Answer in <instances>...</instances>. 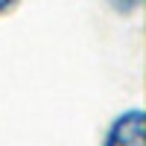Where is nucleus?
Wrapping results in <instances>:
<instances>
[{
	"mask_svg": "<svg viewBox=\"0 0 146 146\" xmlns=\"http://www.w3.org/2000/svg\"><path fill=\"white\" fill-rule=\"evenodd\" d=\"M105 146H143V111H126L114 120V126L108 129Z\"/></svg>",
	"mask_w": 146,
	"mask_h": 146,
	"instance_id": "1",
	"label": "nucleus"
},
{
	"mask_svg": "<svg viewBox=\"0 0 146 146\" xmlns=\"http://www.w3.org/2000/svg\"><path fill=\"white\" fill-rule=\"evenodd\" d=\"M9 9V3H6V0H0V12H6Z\"/></svg>",
	"mask_w": 146,
	"mask_h": 146,
	"instance_id": "2",
	"label": "nucleus"
}]
</instances>
